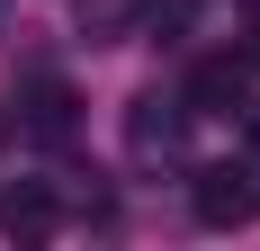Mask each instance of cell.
I'll return each instance as SVG.
<instances>
[{"mask_svg":"<svg viewBox=\"0 0 260 251\" xmlns=\"http://www.w3.org/2000/svg\"><path fill=\"white\" fill-rule=\"evenodd\" d=\"M188 206H198V225H215V233L251 225V215H260V171H251V162H207L198 189H188Z\"/></svg>","mask_w":260,"mask_h":251,"instance_id":"cell-1","label":"cell"},{"mask_svg":"<svg viewBox=\"0 0 260 251\" xmlns=\"http://www.w3.org/2000/svg\"><path fill=\"white\" fill-rule=\"evenodd\" d=\"M180 144H188V99L144 90V99L126 108V152L135 162H180Z\"/></svg>","mask_w":260,"mask_h":251,"instance_id":"cell-2","label":"cell"},{"mask_svg":"<svg viewBox=\"0 0 260 251\" xmlns=\"http://www.w3.org/2000/svg\"><path fill=\"white\" fill-rule=\"evenodd\" d=\"M180 99H188V117H234V108H251V54H207Z\"/></svg>","mask_w":260,"mask_h":251,"instance_id":"cell-3","label":"cell"},{"mask_svg":"<svg viewBox=\"0 0 260 251\" xmlns=\"http://www.w3.org/2000/svg\"><path fill=\"white\" fill-rule=\"evenodd\" d=\"M153 0H81V45H135Z\"/></svg>","mask_w":260,"mask_h":251,"instance_id":"cell-4","label":"cell"},{"mask_svg":"<svg viewBox=\"0 0 260 251\" xmlns=\"http://www.w3.org/2000/svg\"><path fill=\"white\" fill-rule=\"evenodd\" d=\"M0 225L36 242V233H54V225H63V206H54V189H9V198H0Z\"/></svg>","mask_w":260,"mask_h":251,"instance_id":"cell-5","label":"cell"},{"mask_svg":"<svg viewBox=\"0 0 260 251\" xmlns=\"http://www.w3.org/2000/svg\"><path fill=\"white\" fill-rule=\"evenodd\" d=\"M72 90H63V81H36V90H27V125H36V135H45V144H63V135H72Z\"/></svg>","mask_w":260,"mask_h":251,"instance_id":"cell-6","label":"cell"},{"mask_svg":"<svg viewBox=\"0 0 260 251\" xmlns=\"http://www.w3.org/2000/svg\"><path fill=\"white\" fill-rule=\"evenodd\" d=\"M251 152H260V117H251Z\"/></svg>","mask_w":260,"mask_h":251,"instance_id":"cell-7","label":"cell"},{"mask_svg":"<svg viewBox=\"0 0 260 251\" xmlns=\"http://www.w3.org/2000/svg\"><path fill=\"white\" fill-rule=\"evenodd\" d=\"M0 144H9V117H0Z\"/></svg>","mask_w":260,"mask_h":251,"instance_id":"cell-8","label":"cell"}]
</instances>
